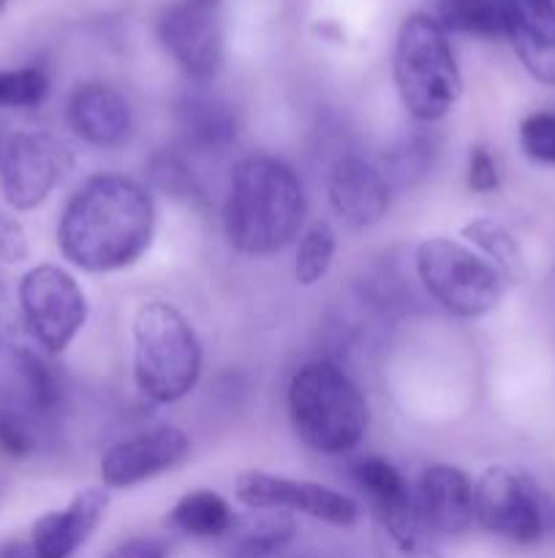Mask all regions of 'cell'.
<instances>
[{
    "label": "cell",
    "mask_w": 555,
    "mask_h": 558,
    "mask_svg": "<svg viewBox=\"0 0 555 558\" xmlns=\"http://www.w3.org/2000/svg\"><path fill=\"white\" fill-rule=\"evenodd\" d=\"M156 234L150 191L125 174H96L69 199L58 223L60 254L82 272L134 267Z\"/></svg>",
    "instance_id": "6da1fadb"
},
{
    "label": "cell",
    "mask_w": 555,
    "mask_h": 558,
    "mask_svg": "<svg viewBox=\"0 0 555 558\" xmlns=\"http://www.w3.org/2000/svg\"><path fill=\"white\" fill-rule=\"evenodd\" d=\"M305 189L299 174L270 153L245 156L234 167L223 202V229L245 256L281 254L305 223Z\"/></svg>",
    "instance_id": "7a4b0ae2"
},
{
    "label": "cell",
    "mask_w": 555,
    "mask_h": 558,
    "mask_svg": "<svg viewBox=\"0 0 555 558\" xmlns=\"http://www.w3.org/2000/svg\"><path fill=\"white\" fill-rule=\"evenodd\" d=\"M288 417L310 450L348 456L368 434V401L335 360H310L288 381Z\"/></svg>",
    "instance_id": "3957f363"
},
{
    "label": "cell",
    "mask_w": 555,
    "mask_h": 558,
    "mask_svg": "<svg viewBox=\"0 0 555 558\" xmlns=\"http://www.w3.org/2000/svg\"><path fill=\"white\" fill-rule=\"evenodd\" d=\"M392 80L403 109L417 123H439L462 96V76L452 52L449 33L430 14L400 22L392 52Z\"/></svg>",
    "instance_id": "277c9868"
},
{
    "label": "cell",
    "mask_w": 555,
    "mask_h": 558,
    "mask_svg": "<svg viewBox=\"0 0 555 558\" xmlns=\"http://www.w3.org/2000/svg\"><path fill=\"white\" fill-rule=\"evenodd\" d=\"M134 381L152 403H177L199 385L201 343L190 322L163 300L134 316Z\"/></svg>",
    "instance_id": "5b68a950"
},
{
    "label": "cell",
    "mask_w": 555,
    "mask_h": 558,
    "mask_svg": "<svg viewBox=\"0 0 555 558\" xmlns=\"http://www.w3.org/2000/svg\"><path fill=\"white\" fill-rule=\"evenodd\" d=\"M417 278L424 292L462 319L495 311L504 298V276L468 245L449 238H430L417 248Z\"/></svg>",
    "instance_id": "8992f818"
},
{
    "label": "cell",
    "mask_w": 555,
    "mask_h": 558,
    "mask_svg": "<svg viewBox=\"0 0 555 558\" xmlns=\"http://www.w3.org/2000/svg\"><path fill=\"white\" fill-rule=\"evenodd\" d=\"M20 308L33 341L47 354H63L90 314L79 281L60 265H36L22 276Z\"/></svg>",
    "instance_id": "52a82bcc"
},
{
    "label": "cell",
    "mask_w": 555,
    "mask_h": 558,
    "mask_svg": "<svg viewBox=\"0 0 555 558\" xmlns=\"http://www.w3.org/2000/svg\"><path fill=\"white\" fill-rule=\"evenodd\" d=\"M473 521L515 545H533L547 532L539 490L531 480L506 466H490L473 483Z\"/></svg>",
    "instance_id": "ba28073f"
},
{
    "label": "cell",
    "mask_w": 555,
    "mask_h": 558,
    "mask_svg": "<svg viewBox=\"0 0 555 558\" xmlns=\"http://www.w3.org/2000/svg\"><path fill=\"white\" fill-rule=\"evenodd\" d=\"M234 496L250 510L299 512L335 529H351L359 521L357 501L326 485L292 480L270 472H243L234 483Z\"/></svg>",
    "instance_id": "9c48e42d"
},
{
    "label": "cell",
    "mask_w": 555,
    "mask_h": 558,
    "mask_svg": "<svg viewBox=\"0 0 555 558\" xmlns=\"http://www.w3.org/2000/svg\"><path fill=\"white\" fill-rule=\"evenodd\" d=\"M71 156L54 136L22 131L0 153V191L11 210H36L49 199L69 169Z\"/></svg>",
    "instance_id": "30bf717a"
},
{
    "label": "cell",
    "mask_w": 555,
    "mask_h": 558,
    "mask_svg": "<svg viewBox=\"0 0 555 558\" xmlns=\"http://www.w3.org/2000/svg\"><path fill=\"white\" fill-rule=\"evenodd\" d=\"M158 38L169 58L196 85H210L223 69V25L218 9L177 0L158 20Z\"/></svg>",
    "instance_id": "8fae6325"
},
{
    "label": "cell",
    "mask_w": 555,
    "mask_h": 558,
    "mask_svg": "<svg viewBox=\"0 0 555 558\" xmlns=\"http://www.w3.org/2000/svg\"><path fill=\"white\" fill-rule=\"evenodd\" d=\"M190 441L177 425H156L109 447L101 458V483L112 490L150 483L188 458Z\"/></svg>",
    "instance_id": "7c38bea8"
},
{
    "label": "cell",
    "mask_w": 555,
    "mask_h": 558,
    "mask_svg": "<svg viewBox=\"0 0 555 558\" xmlns=\"http://www.w3.org/2000/svg\"><path fill=\"white\" fill-rule=\"evenodd\" d=\"M326 194H330V205L341 221H346L348 227L365 229L386 216L392 202V185L379 163L348 153L332 163Z\"/></svg>",
    "instance_id": "4fadbf2b"
},
{
    "label": "cell",
    "mask_w": 555,
    "mask_h": 558,
    "mask_svg": "<svg viewBox=\"0 0 555 558\" xmlns=\"http://www.w3.org/2000/svg\"><path fill=\"white\" fill-rule=\"evenodd\" d=\"M414 501L419 523L428 534L457 537L473 523V483L452 463H433L424 469Z\"/></svg>",
    "instance_id": "5bb4252c"
},
{
    "label": "cell",
    "mask_w": 555,
    "mask_h": 558,
    "mask_svg": "<svg viewBox=\"0 0 555 558\" xmlns=\"http://www.w3.org/2000/svg\"><path fill=\"white\" fill-rule=\"evenodd\" d=\"M109 512L107 488H85L63 510H52L33 523L30 548L38 558H71L92 537Z\"/></svg>",
    "instance_id": "9a60e30c"
},
{
    "label": "cell",
    "mask_w": 555,
    "mask_h": 558,
    "mask_svg": "<svg viewBox=\"0 0 555 558\" xmlns=\"http://www.w3.org/2000/svg\"><path fill=\"white\" fill-rule=\"evenodd\" d=\"M506 38L539 85L555 87V0H504Z\"/></svg>",
    "instance_id": "2e32d148"
},
{
    "label": "cell",
    "mask_w": 555,
    "mask_h": 558,
    "mask_svg": "<svg viewBox=\"0 0 555 558\" xmlns=\"http://www.w3.org/2000/svg\"><path fill=\"white\" fill-rule=\"evenodd\" d=\"M354 483L368 496L375 515V529L384 534H414L424 532L417 518L411 485L390 461L379 456L359 458L351 469Z\"/></svg>",
    "instance_id": "e0dca14e"
},
{
    "label": "cell",
    "mask_w": 555,
    "mask_h": 558,
    "mask_svg": "<svg viewBox=\"0 0 555 558\" xmlns=\"http://www.w3.org/2000/svg\"><path fill=\"white\" fill-rule=\"evenodd\" d=\"M69 123L82 142L109 150L128 140L134 118L128 101L114 87L87 82L71 96Z\"/></svg>",
    "instance_id": "ac0fdd59"
},
{
    "label": "cell",
    "mask_w": 555,
    "mask_h": 558,
    "mask_svg": "<svg viewBox=\"0 0 555 558\" xmlns=\"http://www.w3.org/2000/svg\"><path fill=\"white\" fill-rule=\"evenodd\" d=\"M177 131L185 150L201 156L223 153L237 142V112L226 98L196 85V90L185 93L177 104Z\"/></svg>",
    "instance_id": "d6986e66"
},
{
    "label": "cell",
    "mask_w": 555,
    "mask_h": 558,
    "mask_svg": "<svg viewBox=\"0 0 555 558\" xmlns=\"http://www.w3.org/2000/svg\"><path fill=\"white\" fill-rule=\"evenodd\" d=\"M297 537V523L288 512L256 510V515L237 518L221 537L229 558H278Z\"/></svg>",
    "instance_id": "ffe728a7"
},
{
    "label": "cell",
    "mask_w": 555,
    "mask_h": 558,
    "mask_svg": "<svg viewBox=\"0 0 555 558\" xmlns=\"http://www.w3.org/2000/svg\"><path fill=\"white\" fill-rule=\"evenodd\" d=\"M237 515L232 512L229 501L218 490H188L177 499V505L169 510L166 523L188 537L199 539H221L232 529Z\"/></svg>",
    "instance_id": "44dd1931"
},
{
    "label": "cell",
    "mask_w": 555,
    "mask_h": 558,
    "mask_svg": "<svg viewBox=\"0 0 555 558\" xmlns=\"http://www.w3.org/2000/svg\"><path fill=\"white\" fill-rule=\"evenodd\" d=\"M16 374H20L22 396H25V407L38 417H49L58 412L60 401H63V385L54 371V365L47 360V352H33V349L20 347L14 352Z\"/></svg>",
    "instance_id": "7402d4cb"
},
{
    "label": "cell",
    "mask_w": 555,
    "mask_h": 558,
    "mask_svg": "<svg viewBox=\"0 0 555 558\" xmlns=\"http://www.w3.org/2000/svg\"><path fill=\"white\" fill-rule=\"evenodd\" d=\"M462 238L484 254V259L504 276V281H522L526 278V262H522L520 245L511 238L506 227H501L493 218H473L471 223L460 229Z\"/></svg>",
    "instance_id": "603a6c76"
},
{
    "label": "cell",
    "mask_w": 555,
    "mask_h": 558,
    "mask_svg": "<svg viewBox=\"0 0 555 558\" xmlns=\"http://www.w3.org/2000/svg\"><path fill=\"white\" fill-rule=\"evenodd\" d=\"M441 27L473 38L506 36L504 0H441Z\"/></svg>",
    "instance_id": "cb8c5ba5"
},
{
    "label": "cell",
    "mask_w": 555,
    "mask_h": 558,
    "mask_svg": "<svg viewBox=\"0 0 555 558\" xmlns=\"http://www.w3.org/2000/svg\"><path fill=\"white\" fill-rule=\"evenodd\" d=\"M435 150H439V145L428 134H414L408 140H403L397 147H392L379 161L381 172L390 180L392 191L417 185L433 169Z\"/></svg>",
    "instance_id": "d4e9b609"
},
{
    "label": "cell",
    "mask_w": 555,
    "mask_h": 558,
    "mask_svg": "<svg viewBox=\"0 0 555 558\" xmlns=\"http://www.w3.org/2000/svg\"><path fill=\"white\" fill-rule=\"evenodd\" d=\"M337 251V234L326 221L310 223L297 243L294 256V278L299 287H316L330 272Z\"/></svg>",
    "instance_id": "484cf974"
},
{
    "label": "cell",
    "mask_w": 555,
    "mask_h": 558,
    "mask_svg": "<svg viewBox=\"0 0 555 558\" xmlns=\"http://www.w3.org/2000/svg\"><path fill=\"white\" fill-rule=\"evenodd\" d=\"M49 96V76L38 65L0 71V109H30Z\"/></svg>",
    "instance_id": "4316f807"
},
{
    "label": "cell",
    "mask_w": 555,
    "mask_h": 558,
    "mask_svg": "<svg viewBox=\"0 0 555 558\" xmlns=\"http://www.w3.org/2000/svg\"><path fill=\"white\" fill-rule=\"evenodd\" d=\"M150 178L158 189L177 196V199H190V196L199 194L194 172H190L188 163L180 156H174V153H156V156H152Z\"/></svg>",
    "instance_id": "83f0119b"
},
{
    "label": "cell",
    "mask_w": 555,
    "mask_h": 558,
    "mask_svg": "<svg viewBox=\"0 0 555 558\" xmlns=\"http://www.w3.org/2000/svg\"><path fill=\"white\" fill-rule=\"evenodd\" d=\"M520 147L539 163H555V112H533L520 123Z\"/></svg>",
    "instance_id": "f1b7e54d"
},
{
    "label": "cell",
    "mask_w": 555,
    "mask_h": 558,
    "mask_svg": "<svg viewBox=\"0 0 555 558\" xmlns=\"http://www.w3.org/2000/svg\"><path fill=\"white\" fill-rule=\"evenodd\" d=\"M375 545H379V558H444L430 543L428 532L414 534H384L375 529Z\"/></svg>",
    "instance_id": "f546056e"
},
{
    "label": "cell",
    "mask_w": 555,
    "mask_h": 558,
    "mask_svg": "<svg viewBox=\"0 0 555 558\" xmlns=\"http://www.w3.org/2000/svg\"><path fill=\"white\" fill-rule=\"evenodd\" d=\"M498 167H495L490 150L488 147H473L471 156H468V189L477 191V194H493V191H498Z\"/></svg>",
    "instance_id": "4dcf8cb0"
},
{
    "label": "cell",
    "mask_w": 555,
    "mask_h": 558,
    "mask_svg": "<svg viewBox=\"0 0 555 558\" xmlns=\"http://www.w3.org/2000/svg\"><path fill=\"white\" fill-rule=\"evenodd\" d=\"M30 254L27 245V234L20 221L9 216H0V262L3 265H20Z\"/></svg>",
    "instance_id": "1f68e13d"
},
{
    "label": "cell",
    "mask_w": 555,
    "mask_h": 558,
    "mask_svg": "<svg viewBox=\"0 0 555 558\" xmlns=\"http://www.w3.org/2000/svg\"><path fill=\"white\" fill-rule=\"evenodd\" d=\"M107 558H166V554L156 539H128L109 550Z\"/></svg>",
    "instance_id": "d6a6232c"
},
{
    "label": "cell",
    "mask_w": 555,
    "mask_h": 558,
    "mask_svg": "<svg viewBox=\"0 0 555 558\" xmlns=\"http://www.w3.org/2000/svg\"><path fill=\"white\" fill-rule=\"evenodd\" d=\"M0 558H38L33 554L30 543H9L0 548Z\"/></svg>",
    "instance_id": "836d02e7"
},
{
    "label": "cell",
    "mask_w": 555,
    "mask_h": 558,
    "mask_svg": "<svg viewBox=\"0 0 555 558\" xmlns=\"http://www.w3.org/2000/svg\"><path fill=\"white\" fill-rule=\"evenodd\" d=\"M185 3H196V5H210V9H218L221 0H185Z\"/></svg>",
    "instance_id": "e575fe53"
},
{
    "label": "cell",
    "mask_w": 555,
    "mask_h": 558,
    "mask_svg": "<svg viewBox=\"0 0 555 558\" xmlns=\"http://www.w3.org/2000/svg\"><path fill=\"white\" fill-rule=\"evenodd\" d=\"M5 5H9V0H0V14H3V11H5Z\"/></svg>",
    "instance_id": "d590c367"
},
{
    "label": "cell",
    "mask_w": 555,
    "mask_h": 558,
    "mask_svg": "<svg viewBox=\"0 0 555 558\" xmlns=\"http://www.w3.org/2000/svg\"><path fill=\"white\" fill-rule=\"evenodd\" d=\"M0 153H3V147H0Z\"/></svg>",
    "instance_id": "8d00e7d4"
}]
</instances>
